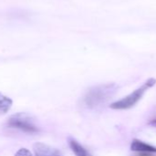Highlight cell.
Listing matches in <instances>:
<instances>
[{"instance_id": "obj_1", "label": "cell", "mask_w": 156, "mask_h": 156, "mask_svg": "<svg viewBox=\"0 0 156 156\" xmlns=\"http://www.w3.org/2000/svg\"><path fill=\"white\" fill-rule=\"evenodd\" d=\"M117 89L118 87L114 83L94 86L85 94L83 102L89 109H97L108 102L114 96Z\"/></svg>"}, {"instance_id": "obj_2", "label": "cell", "mask_w": 156, "mask_h": 156, "mask_svg": "<svg viewBox=\"0 0 156 156\" xmlns=\"http://www.w3.org/2000/svg\"><path fill=\"white\" fill-rule=\"evenodd\" d=\"M155 79H154V78L148 79L140 88L133 90L131 94L124 97L123 99L111 103L109 107L113 110H128V109L132 108L139 102V101L143 98V96L147 91V90L154 87L155 85Z\"/></svg>"}, {"instance_id": "obj_3", "label": "cell", "mask_w": 156, "mask_h": 156, "mask_svg": "<svg viewBox=\"0 0 156 156\" xmlns=\"http://www.w3.org/2000/svg\"><path fill=\"white\" fill-rule=\"evenodd\" d=\"M6 123L8 127L27 133H37L39 132V128L35 124L32 117L25 112L13 114L8 118Z\"/></svg>"}, {"instance_id": "obj_4", "label": "cell", "mask_w": 156, "mask_h": 156, "mask_svg": "<svg viewBox=\"0 0 156 156\" xmlns=\"http://www.w3.org/2000/svg\"><path fill=\"white\" fill-rule=\"evenodd\" d=\"M33 150L36 156H62L58 150L41 143L35 144L33 145Z\"/></svg>"}, {"instance_id": "obj_5", "label": "cell", "mask_w": 156, "mask_h": 156, "mask_svg": "<svg viewBox=\"0 0 156 156\" xmlns=\"http://www.w3.org/2000/svg\"><path fill=\"white\" fill-rule=\"evenodd\" d=\"M131 150L132 152L137 153H150V154H156V147L152 146L140 140H133L131 144Z\"/></svg>"}, {"instance_id": "obj_6", "label": "cell", "mask_w": 156, "mask_h": 156, "mask_svg": "<svg viewBox=\"0 0 156 156\" xmlns=\"http://www.w3.org/2000/svg\"><path fill=\"white\" fill-rule=\"evenodd\" d=\"M69 145L75 156H93L84 146L74 139H69Z\"/></svg>"}, {"instance_id": "obj_7", "label": "cell", "mask_w": 156, "mask_h": 156, "mask_svg": "<svg viewBox=\"0 0 156 156\" xmlns=\"http://www.w3.org/2000/svg\"><path fill=\"white\" fill-rule=\"evenodd\" d=\"M12 100L0 93V115L6 114L12 107Z\"/></svg>"}, {"instance_id": "obj_8", "label": "cell", "mask_w": 156, "mask_h": 156, "mask_svg": "<svg viewBox=\"0 0 156 156\" xmlns=\"http://www.w3.org/2000/svg\"><path fill=\"white\" fill-rule=\"evenodd\" d=\"M15 156H32V154H31V153H30L28 149H26V148H21V149H19V150L16 153Z\"/></svg>"}, {"instance_id": "obj_9", "label": "cell", "mask_w": 156, "mask_h": 156, "mask_svg": "<svg viewBox=\"0 0 156 156\" xmlns=\"http://www.w3.org/2000/svg\"><path fill=\"white\" fill-rule=\"evenodd\" d=\"M137 156H154L153 154H150V153H139Z\"/></svg>"}, {"instance_id": "obj_10", "label": "cell", "mask_w": 156, "mask_h": 156, "mask_svg": "<svg viewBox=\"0 0 156 156\" xmlns=\"http://www.w3.org/2000/svg\"><path fill=\"white\" fill-rule=\"evenodd\" d=\"M150 124H152V125H154V126H155L156 127V119L155 120H154V121H152V122H150Z\"/></svg>"}]
</instances>
